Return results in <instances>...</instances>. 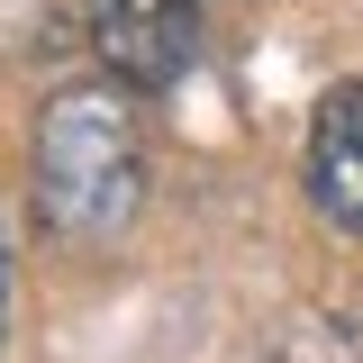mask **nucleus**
I'll return each instance as SVG.
<instances>
[{"label": "nucleus", "mask_w": 363, "mask_h": 363, "mask_svg": "<svg viewBox=\"0 0 363 363\" xmlns=\"http://www.w3.org/2000/svg\"><path fill=\"white\" fill-rule=\"evenodd\" d=\"M145 200V118L128 82H73L37 118V218L64 245H109Z\"/></svg>", "instance_id": "1"}, {"label": "nucleus", "mask_w": 363, "mask_h": 363, "mask_svg": "<svg viewBox=\"0 0 363 363\" xmlns=\"http://www.w3.org/2000/svg\"><path fill=\"white\" fill-rule=\"evenodd\" d=\"M82 37L100 73L128 91H164L191 73L200 45V0H82Z\"/></svg>", "instance_id": "2"}, {"label": "nucleus", "mask_w": 363, "mask_h": 363, "mask_svg": "<svg viewBox=\"0 0 363 363\" xmlns=\"http://www.w3.org/2000/svg\"><path fill=\"white\" fill-rule=\"evenodd\" d=\"M309 200L327 227L363 236V82H336L309 118Z\"/></svg>", "instance_id": "3"}, {"label": "nucleus", "mask_w": 363, "mask_h": 363, "mask_svg": "<svg viewBox=\"0 0 363 363\" xmlns=\"http://www.w3.org/2000/svg\"><path fill=\"white\" fill-rule=\"evenodd\" d=\"M0 309H9V245H0Z\"/></svg>", "instance_id": "4"}]
</instances>
